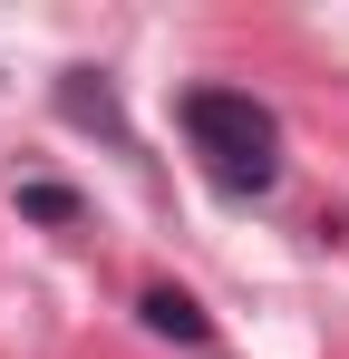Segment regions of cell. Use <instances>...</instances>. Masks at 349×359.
<instances>
[{
	"mask_svg": "<svg viewBox=\"0 0 349 359\" xmlns=\"http://www.w3.org/2000/svg\"><path fill=\"white\" fill-rule=\"evenodd\" d=\"M184 136L214 165V184H233V194H262L282 175V156H272L282 126H272V107L252 88H184Z\"/></svg>",
	"mask_w": 349,
	"mask_h": 359,
	"instance_id": "1",
	"label": "cell"
},
{
	"mask_svg": "<svg viewBox=\"0 0 349 359\" xmlns=\"http://www.w3.org/2000/svg\"><path fill=\"white\" fill-rule=\"evenodd\" d=\"M136 311H146V330H156V340H184V350H194V340H214L204 301H194V292H174V282H146V301H136Z\"/></svg>",
	"mask_w": 349,
	"mask_h": 359,
	"instance_id": "2",
	"label": "cell"
},
{
	"mask_svg": "<svg viewBox=\"0 0 349 359\" xmlns=\"http://www.w3.org/2000/svg\"><path fill=\"white\" fill-rule=\"evenodd\" d=\"M58 107H68L78 126H97L107 146H136V136H126V117H116V97L97 88V68H68V78H58Z\"/></svg>",
	"mask_w": 349,
	"mask_h": 359,
	"instance_id": "3",
	"label": "cell"
},
{
	"mask_svg": "<svg viewBox=\"0 0 349 359\" xmlns=\"http://www.w3.org/2000/svg\"><path fill=\"white\" fill-rule=\"evenodd\" d=\"M29 224H49V233H78L88 224V204H78V184H58V175H20V194H10Z\"/></svg>",
	"mask_w": 349,
	"mask_h": 359,
	"instance_id": "4",
	"label": "cell"
}]
</instances>
